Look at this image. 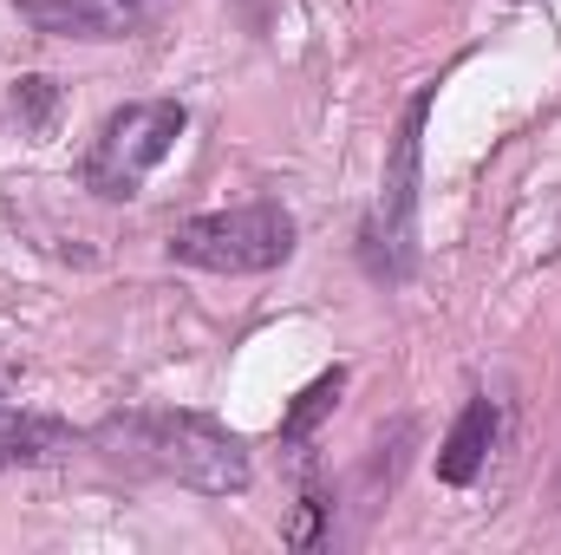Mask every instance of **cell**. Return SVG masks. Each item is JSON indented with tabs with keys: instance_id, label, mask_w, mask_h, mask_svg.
<instances>
[{
	"instance_id": "cell-1",
	"label": "cell",
	"mask_w": 561,
	"mask_h": 555,
	"mask_svg": "<svg viewBox=\"0 0 561 555\" xmlns=\"http://www.w3.org/2000/svg\"><path fill=\"white\" fill-rule=\"evenodd\" d=\"M92 444L138 477H163L203 497H236L255 477L249 444L203 412H118L92 431Z\"/></svg>"
},
{
	"instance_id": "cell-3",
	"label": "cell",
	"mask_w": 561,
	"mask_h": 555,
	"mask_svg": "<svg viewBox=\"0 0 561 555\" xmlns=\"http://www.w3.org/2000/svg\"><path fill=\"white\" fill-rule=\"evenodd\" d=\"M176 138H183V105L176 99H138V105L112 112L99 125L92 150H85V190L112 196V203L138 196L144 177L176 150Z\"/></svg>"
},
{
	"instance_id": "cell-7",
	"label": "cell",
	"mask_w": 561,
	"mask_h": 555,
	"mask_svg": "<svg viewBox=\"0 0 561 555\" xmlns=\"http://www.w3.org/2000/svg\"><path fill=\"white\" fill-rule=\"evenodd\" d=\"M490 444H496V406L490 399H470L457 424H450V438H444V451H437V477L444 484H470L483 464H490Z\"/></svg>"
},
{
	"instance_id": "cell-5",
	"label": "cell",
	"mask_w": 561,
	"mask_h": 555,
	"mask_svg": "<svg viewBox=\"0 0 561 555\" xmlns=\"http://www.w3.org/2000/svg\"><path fill=\"white\" fill-rule=\"evenodd\" d=\"M46 39H131L157 20V0H13Z\"/></svg>"
},
{
	"instance_id": "cell-6",
	"label": "cell",
	"mask_w": 561,
	"mask_h": 555,
	"mask_svg": "<svg viewBox=\"0 0 561 555\" xmlns=\"http://www.w3.org/2000/svg\"><path fill=\"white\" fill-rule=\"evenodd\" d=\"M59 451H72V431L53 424V418L20 412V399H13L7 380H0V471H7V464H46V457H59Z\"/></svg>"
},
{
	"instance_id": "cell-4",
	"label": "cell",
	"mask_w": 561,
	"mask_h": 555,
	"mask_svg": "<svg viewBox=\"0 0 561 555\" xmlns=\"http://www.w3.org/2000/svg\"><path fill=\"white\" fill-rule=\"evenodd\" d=\"M424 112L431 99L405 105V125L392 138L386 157V183H379V203L366 216V269L379 281H405L412 275V256H419V138H424Z\"/></svg>"
},
{
	"instance_id": "cell-9",
	"label": "cell",
	"mask_w": 561,
	"mask_h": 555,
	"mask_svg": "<svg viewBox=\"0 0 561 555\" xmlns=\"http://www.w3.org/2000/svg\"><path fill=\"white\" fill-rule=\"evenodd\" d=\"M13 105H20V112H26V125L39 132V125H46V105H53V79H20Z\"/></svg>"
},
{
	"instance_id": "cell-2",
	"label": "cell",
	"mask_w": 561,
	"mask_h": 555,
	"mask_svg": "<svg viewBox=\"0 0 561 555\" xmlns=\"http://www.w3.org/2000/svg\"><path fill=\"white\" fill-rule=\"evenodd\" d=\"M170 256L209 275H268L294 256V216L280 203H242V209H209L170 229Z\"/></svg>"
},
{
	"instance_id": "cell-10",
	"label": "cell",
	"mask_w": 561,
	"mask_h": 555,
	"mask_svg": "<svg viewBox=\"0 0 561 555\" xmlns=\"http://www.w3.org/2000/svg\"><path fill=\"white\" fill-rule=\"evenodd\" d=\"M242 13H249V26H268V0H236Z\"/></svg>"
},
{
	"instance_id": "cell-8",
	"label": "cell",
	"mask_w": 561,
	"mask_h": 555,
	"mask_svg": "<svg viewBox=\"0 0 561 555\" xmlns=\"http://www.w3.org/2000/svg\"><path fill=\"white\" fill-rule=\"evenodd\" d=\"M340 393H346V373H340V366H333V373H320V380H313V386L294 399V412L280 418V444H300V438H307L320 418L340 406Z\"/></svg>"
}]
</instances>
